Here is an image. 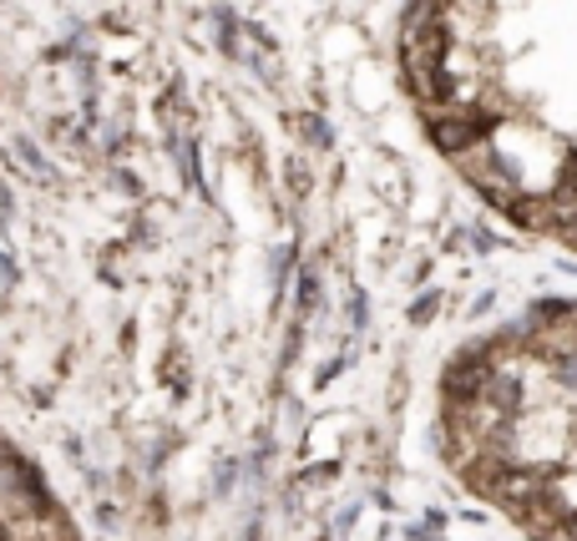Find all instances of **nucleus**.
Listing matches in <instances>:
<instances>
[{"mask_svg":"<svg viewBox=\"0 0 577 541\" xmlns=\"http://www.w3.org/2000/svg\"><path fill=\"white\" fill-rule=\"evenodd\" d=\"M0 541H77L31 476V466L11 450H0Z\"/></svg>","mask_w":577,"mask_h":541,"instance_id":"obj_1","label":"nucleus"}]
</instances>
